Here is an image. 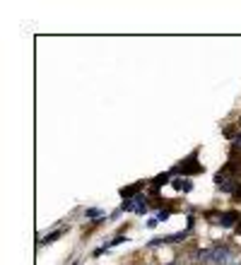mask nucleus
<instances>
[{
  "label": "nucleus",
  "mask_w": 241,
  "mask_h": 265,
  "mask_svg": "<svg viewBox=\"0 0 241 265\" xmlns=\"http://www.w3.org/2000/svg\"><path fill=\"white\" fill-rule=\"evenodd\" d=\"M198 263H212V251H200L198 253Z\"/></svg>",
  "instance_id": "obj_3"
},
{
  "label": "nucleus",
  "mask_w": 241,
  "mask_h": 265,
  "mask_svg": "<svg viewBox=\"0 0 241 265\" xmlns=\"http://www.w3.org/2000/svg\"><path fill=\"white\" fill-rule=\"evenodd\" d=\"M229 261H232V251L227 246L212 251V265H229Z\"/></svg>",
  "instance_id": "obj_1"
},
{
  "label": "nucleus",
  "mask_w": 241,
  "mask_h": 265,
  "mask_svg": "<svg viewBox=\"0 0 241 265\" xmlns=\"http://www.w3.org/2000/svg\"><path fill=\"white\" fill-rule=\"evenodd\" d=\"M219 222H222L224 227H232V224L237 222V215H234V212H227V215H222V219H219Z\"/></svg>",
  "instance_id": "obj_2"
},
{
  "label": "nucleus",
  "mask_w": 241,
  "mask_h": 265,
  "mask_svg": "<svg viewBox=\"0 0 241 265\" xmlns=\"http://www.w3.org/2000/svg\"><path fill=\"white\" fill-rule=\"evenodd\" d=\"M237 147H241V135H239V138H237Z\"/></svg>",
  "instance_id": "obj_5"
},
{
  "label": "nucleus",
  "mask_w": 241,
  "mask_h": 265,
  "mask_svg": "<svg viewBox=\"0 0 241 265\" xmlns=\"http://www.w3.org/2000/svg\"><path fill=\"white\" fill-rule=\"evenodd\" d=\"M58 236H60V232H56V234H48L46 239H41V243H53V241H56Z\"/></svg>",
  "instance_id": "obj_4"
}]
</instances>
